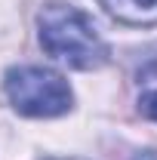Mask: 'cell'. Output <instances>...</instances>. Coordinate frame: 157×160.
Returning <instances> with one entry per match:
<instances>
[{"label":"cell","mask_w":157,"mask_h":160,"mask_svg":"<svg viewBox=\"0 0 157 160\" xmlns=\"http://www.w3.org/2000/svg\"><path fill=\"white\" fill-rule=\"evenodd\" d=\"M37 34H40V46L53 59L65 62L68 68L96 71L111 59V49L96 31L93 19L71 3H62V0L43 3L37 16Z\"/></svg>","instance_id":"6da1fadb"},{"label":"cell","mask_w":157,"mask_h":160,"mask_svg":"<svg viewBox=\"0 0 157 160\" xmlns=\"http://www.w3.org/2000/svg\"><path fill=\"white\" fill-rule=\"evenodd\" d=\"M3 89L9 105L25 117H62L74 105V92L68 80L59 71L40 65L9 68L3 77Z\"/></svg>","instance_id":"7a4b0ae2"},{"label":"cell","mask_w":157,"mask_h":160,"mask_svg":"<svg viewBox=\"0 0 157 160\" xmlns=\"http://www.w3.org/2000/svg\"><path fill=\"white\" fill-rule=\"evenodd\" d=\"M46 160H80V157H46Z\"/></svg>","instance_id":"8992f818"},{"label":"cell","mask_w":157,"mask_h":160,"mask_svg":"<svg viewBox=\"0 0 157 160\" xmlns=\"http://www.w3.org/2000/svg\"><path fill=\"white\" fill-rule=\"evenodd\" d=\"M133 160H157V151H154V148H145V151H139Z\"/></svg>","instance_id":"5b68a950"},{"label":"cell","mask_w":157,"mask_h":160,"mask_svg":"<svg viewBox=\"0 0 157 160\" xmlns=\"http://www.w3.org/2000/svg\"><path fill=\"white\" fill-rule=\"evenodd\" d=\"M99 6L123 25H136V28L157 25V0H99Z\"/></svg>","instance_id":"3957f363"},{"label":"cell","mask_w":157,"mask_h":160,"mask_svg":"<svg viewBox=\"0 0 157 160\" xmlns=\"http://www.w3.org/2000/svg\"><path fill=\"white\" fill-rule=\"evenodd\" d=\"M136 86H139V96H136L139 114L157 123V59L142 65V71L136 77Z\"/></svg>","instance_id":"277c9868"}]
</instances>
